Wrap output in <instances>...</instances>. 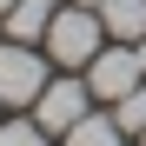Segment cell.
Returning a JSON list of instances; mask_svg holds the SVG:
<instances>
[{"label":"cell","mask_w":146,"mask_h":146,"mask_svg":"<svg viewBox=\"0 0 146 146\" xmlns=\"http://www.w3.org/2000/svg\"><path fill=\"white\" fill-rule=\"evenodd\" d=\"M40 46H46V60H60L66 73H86L93 53L106 46V27H100V13H93V7H60Z\"/></svg>","instance_id":"obj_1"},{"label":"cell","mask_w":146,"mask_h":146,"mask_svg":"<svg viewBox=\"0 0 146 146\" xmlns=\"http://www.w3.org/2000/svg\"><path fill=\"white\" fill-rule=\"evenodd\" d=\"M46 93V46L7 40L0 46V106H33Z\"/></svg>","instance_id":"obj_2"},{"label":"cell","mask_w":146,"mask_h":146,"mask_svg":"<svg viewBox=\"0 0 146 146\" xmlns=\"http://www.w3.org/2000/svg\"><path fill=\"white\" fill-rule=\"evenodd\" d=\"M86 86H93V100H126L133 86H146V66H139V53L126 40H106L100 53H93V66H86Z\"/></svg>","instance_id":"obj_3"},{"label":"cell","mask_w":146,"mask_h":146,"mask_svg":"<svg viewBox=\"0 0 146 146\" xmlns=\"http://www.w3.org/2000/svg\"><path fill=\"white\" fill-rule=\"evenodd\" d=\"M93 113V86H86V73H66V80H46V93L33 100V119L46 133H73L80 119Z\"/></svg>","instance_id":"obj_4"},{"label":"cell","mask_w":146,"mask_h":146,"mask_svg":"<svg viewBox=\"0 0 146 146\" xmlns=\"http://www.w3.org/2000/svg\"><path fill=\"white\" fill-rule=\"evenodd\" d=\"M53 13H60L53 0H13V7L0 13V20H7V33H13V40L40 46V40H46V27H53Z\"/></svg>","instance_id":"obj_5"},{"label":"cell","mask_w":146,"mask_h":146,"mask_svg":"<svg viewBox=\"0 0 146 146\" xmlns=\"http://www.w3.org/2000/svg\"><path fill=\"white\" fill-rule=\"evenodd\" d=\"M100 27L106 40H146V0H100Z\"/></svg>","instance_id":"obj_6"},{"label":"cell","mask_w":146,"mask_h":146,"mask_svg":"<svg viewBox=\"0 0 146 146\" xmlns=\"http://www.w3.org/2000/svg\"><path fill=\"white\" fill-rule=\"evenodd\" d=\"M60 146H126V133H119L113 113H86L73 133H60Z\"/></svg>","instance_id":"obj_7"},{"label":"cell","mask_w":146,"mask_h":146,"mask_svg":"<svg viewBox=\"0 0 146 146\" xmlns=\"http://www.w3.org/2000/svg\"><path fill=\"white\" fill-rule=\"evenodd\" d=\"M106 113L119 119V133H126V139H139V133H146V86H133L126 100H113Z\"/></svg>","instance_id":"obj_8"},{"label":"cell","mask_w":146,"mask_h":146,"mask_svg":"<svg viewBox=\"0 0 146 146\" xmlns=\"http://www.w3.org/2000/svg\"><path fill=\"white\" fill-rule=\"evenodd\" d=\"M0 146H46L40 119H0Z\"/></svg>","instance_id":"obj_9"},{"label":"cell","mask_w":146,"mask_h":146,"mask_svg":"<svg viewBox=\"0 0 146 146\" xmlns=\"http://www.w3.org/2000/svg\"><path fill=\"white\" fill-rule=\"evenodd\" d=\"M73 7H93V13H100V0H73Z\"/></svg>","instance_id":"obj_10"},{"label":"cell","mask_w":146,"mask_h":146,"mask_svg":"<svg viewBox=\"0 0 146 146\" xmlns=\"http://www.w3.org/2000/svg\"><path fill=\"white\" fill-rule=\"evenodd\" d=\"M7 7H13V0H0V13H7Z\"/></svg>","instance_id":"obj_11"},{"label":"cell","mask_w":146,"mask_h":146,"mask_svg":"<svg viewBox=\"0 0 146 146\" xmlns=\"http://www.w3.org/2000/svg\"><path fill=\"white\" fill-rule=\"evenodd\" d=\"M139 146H146V133H139Z\"/></svg>","instance_id":"obj_12"}]
</instances>
